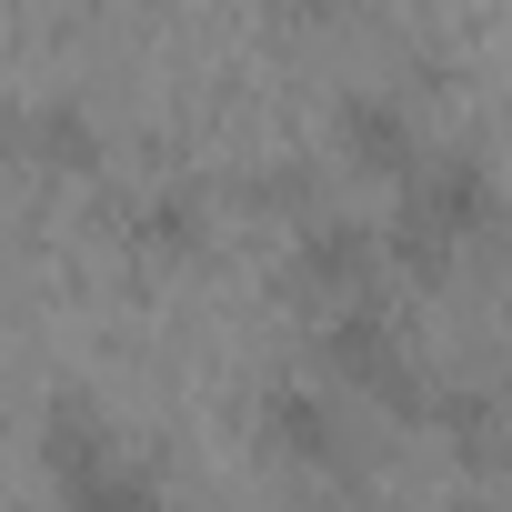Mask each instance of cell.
Segmentation results:
<instances>
[{"label":"cell","instance_id":"obj_1","mask_svg":"<svg viewBox=\"0 0 512 512\" xmlns=\"http://www.w3.org/2000/svg\"><path fill=\"white\" fill-rule=\"evenodd\" d=\"M372 231H382V272H402V282H452L472 251L502 231V171H492L472 141H432V151L392 181V211H382Z\"/></svg>","mask_w":512,"mask_h":512},{"label":"cell","instance_id":"obj_2","mask_svg":"<svg viewBox=\"0 0 512 512\" xmlns=\"http://www.w3.org/2000/svg\"><path fill=\"white\" fill-rule=\"evenodd\" d=\"M322 382H332L342 402L382 412V422H422V402H432V372H422V352H412V322L392 312V292L322 312Z\"/></svg>","mask_w":512,"mask_h":512},{"label":"cell","instance_id":"obj_3","mask_svg":"<svg viewBox=\"0 0 512 512\" xmlns=\"http://www.w3.org/2000/svg\"><path fill=\"white\" fill-rule=\"evenodd\" d=\"M392 272H382V231L372 221H352V211H302L292 221V292L312 302V312H342V302H372Z\"/></svg>","mask_w":512,"mask_h":512},{"label":"cell","instance_id":"obj_4","mask_svg":"<svg viewBox=\"0 0 512 512\" xmlns=\"http://www.w3.org/2000/svg\"><path fill=\"white\" fill-rule=\"evenodd\" d=\"M262 442L302 472H342L352 462V402L322 372H272L262 382Z\"/></svg>","mask_w":512,"mask_h":512},{"label":"cell","instance_id":"obj_5","mask_svg":"<svg viewBox=\"0 0 512 512\" xmlns=\"http://www.w3.org/2000/svg\"><path fill=\"white\" fill-rule=\"evenodd\" d=\"M332 151H342L362 181H382V191H392V181L432 151V131H422V121H412V101H392V91H342V101H332Z\"/></svg>","mask_w":512,"mask_h":512},{"label":"cell","instance_id":"obj_6","mask_svg":"<svg viewBox=\"0 0 512 512\" xmlns=\"http://www.w3.org/2000/svg\"><path fill=\"white\" fill-rule=\"evenodd\" d=\"M31 452H41V472H51V482H71V472H101V462L121 452V422H111L91 392H51V402H41Z\"/></svg>","mask_w":512,"mask_h":512},{"label":"cell","instance_id":"obj_7","mask_svg":"<svg viewBox=\"0 0 512 512\" xmlns=\"http://www.w3.org/2000/svg\"><path fill=\"white\" fill-rule=\"evenodd\" d=\"M21 161L81 181V171H101V121H91L81 101H31V111H21Z\"/></svg>","mask_w":512,"mask_h":512},{"label":"cell","instance_id":"obj_8","mask_svg":"<svg viewBox=\"0 0 512 512\" xmlns=\"http://www.w3.org/2000/svg\"><path fill=\"white\" fill-rule=\"evenodd\" d=\"M422 422L472 462V472H492L502 462V402L482 392V382H432V402H422Z\"/></svg>","mask_w":512,"mask_h":512},{"label":"cell","instance_id":"obj_9","mask_svg":"<svg viewBox=\"0 0 512 512\" xmlns=\"http://www.w3.org/2000/svg\"><path fill=\"white\" fill-rule=\"evenodd\" d=\"M61 492V512H191V502H171L131 452H111L101 472H71V482H51Z\"/></svg>","mask_w":512,"mask_h":512},{"label":"cell","instance_id":"obj_10","mask_svg":"<svg viewBox=\"0 0 512 512\" xmlns=\"http://www.w3.org/2000/svg\"><path fill=\"white\" fill-rule=\"evenodd\" d=\"M131 241L151 251V262L201 251V201H191V191H151V201H131Z\"/></svg>","mask_w":512,"mask_h":512},{"label":"cell","instance_id":"obj_11","mask_svg":"<svg viewBox=\"0 0 512 512\" xmlns=\"http://www.w3.org/2000/svg\"><path fill=\"white\" fill-rule=\"evenodd\" d=\"M11 171H21V111L0 101V181H11Z\"/></svg>","mask_w":512,"mask_h":512},{"label":"cell","instance_id":"obj_12","mask_svg":"<svg viewBox=\"0 0 512 512\" xmlns=\"http://www.w3.org/2000/svg\"><path fill=\"white\" fill-rule=\"evenodd\" d=\"M272 11H282V21H332L342 0H272Z\"/></svg>","mask_w":512,"mask_h":512},{"label":"cell","instance_id":"obj_13","mask_svg":"<svg viewBox=\"0 0 512 512\" xmlns=\"http://www.w3.org/2000/svg\"><path fill=\"white\" fill-rule=\"evenodd\" d=\"M452 512H502V502H492V492H462V502H452Z\"/></svg>","mask_w":512,"mask_h":512},{"label":"cell","instance_id":"obj_14","mask_svg":"<svg viewBox=\"0 0 512 512\" xmlns=\"http://www.w3.org/2000/svg\"><path fill=\"white\" fill-rule=\"evenodd\" d=\"M312 512H342V502H312Z\"/></svg>","mask_w":512,"mask_h":512}]
</instances>
